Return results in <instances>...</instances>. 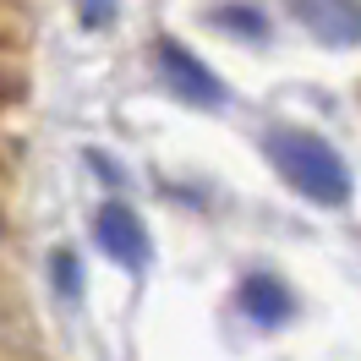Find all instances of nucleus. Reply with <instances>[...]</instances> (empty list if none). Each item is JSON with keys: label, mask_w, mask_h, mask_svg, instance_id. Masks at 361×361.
I'll return each instance as SVG.
<instances>
[{"label": "nucleus", "mask_w": 361, "mask_h": 361, "mask_svg": "<svg viewBox=\"0 0 361 361\" xmlns=\"http://www.w3.org/2000/svg\"><path fill=\"white\" fill-rule=\"evenodd\" d=\"M115 17V6H82V11H77V23L82 27H104Z\"/></svg>", "instance_id": "obj_7"}, {"label": "nucleus", "mask_w": 361, "mask_h": 361, "mask_svg": "<svg viewBox=\"0 0 361 361\" xmlns=\"http://www.w3.org/2000/svg\"><path fill=\"white\" fill-rule=\"evenodd\" d=\"M214 23H225V27H241V33H252V39H263V11H247V6H219L214 11Z\"/></svg>", "instance_id": "obj_6"}, {"label": "nucleus", "mask_w": 361, "mask_h": 361, "mask_svg": "<svg viewBox=\"0 0 361 361\" xmlns=\"http://www.w3.org/2000/svg\"><path fill=\"white\" fill-rule=\"evenodd\" d=\"M295 17L312 27L323 44H361V6H301Z\"/></svg>", "instance_id": "obj_5"}, {"label": "nucleus", "mask_w": 361, "mask_h": 361, "mask_svg": "<svg viewBox=\"0 0 361 361\" xmlns=\"http://www.w3.org/2000/svg\"><path fill=\"white\" fill-rule=\"evenodd\" d=\"M159 71H164V82H170L180 99H192V104H225V82L186 44H176V39H159Z\"/></svg>", "instance_id": "obj_2"}, {"label": "nucleus", "mask_w": 361, "mask_h": 361, "mask_svg": "<svg viewBox=\"0 0 361 361\" xmlns=\"http://www.w3.org/2000/svg\"><path fill=\"white\" fill-rule=\"evenodd\" d=\"M241 312L252 317V323H285V317L295 312V295L274 279V274H252L247 285H241Z\"/></svg>", "instance_id": "obj_4"}, {"label": "nucleus", "mask_w": 361, "mask_h": 361, "mask_svg": "<svg viewBox=\"0 0 361 361\" xmlns=\"http://www.w3.org/2000/svg\"><path fill=\"white\" fill-rule=\"evenodd\" d=\"M269 159H274V170L290 180L301 197H312V203L334 208V203L350 197V170H345V159H339L317 132H301V126L269 132Z\"/></svg>", "instance_id": "obj_1"}, {"label": "nucleus", "mask_w": 361, "mask_h": 361, "mask_svg": "<svg viewBox=\"0 0 361 361\" xmlns=\"http://www.w3.org/2000/svg\"><path fill=\"white\" fill-rule=\"evenodd\" d=\"M93 235H99V247L110 252L115 263H126V269H148V257H154V241H148V230H142V219H137L126 203L99 208V219H93Z\"/></svg>", "instance_id": "obj_3"}]
</instances>
